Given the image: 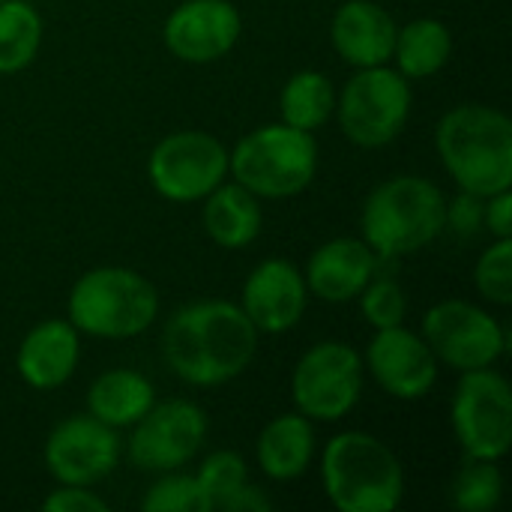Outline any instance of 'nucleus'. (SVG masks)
<instances>
[{"mask_svg":"<svg viewBox=\"0 0 512 512\" xmlns=\"http://www.w3.org/2000/svg\"><path fill=\"white\" fill-rule=\"evenodd\" d=\"M81 363V333L60 318H48L27 330L15 351L21 381L39 393L63 387Z\"/></svg>","mask_w":512,"mask_h":512,"instance_id":"obj_19","label":"nucleus"},{"mask_svg":"<svg viewBox=\"0 0 512 512\" xmlns=\"http://www.w3.org/2000/svg\"><path fill=\"white\" fill-rule=\"evenodd\" d=\"M483 231H489L495 240L512 237V189L495 192V195L486 198Z\"/></svg>","mask_w":512,"mask_h":512,"instance_id":"obj_33","label":"nucleus"},{"mask_svg":"<svg viewBox=\"0 0 512 512\" xmlns=\"http://www.w3.org/2000/svg\"><path fill=\"white\" fill-rule=\"evenodd\" d=\"M156 405V387L135 369H108L87 387V414L111 429H132Z\"/></svg>","mask_w":512,"mask_h":512,"instance_id":"obj_22","label":"nucleus"},{"mask_svg":"<svg viewBox=\"0 0 512 512\" xmlns=\"http://www.w3.org/2000/svg\"><path fill=\"white\" fill-rule=\"evenodd\" d=\"M240 33L243 18L231 0H183L168 12L162 42L177 60L204 66L231 54Z\"/></svg>","mask_w":512,"mask_h":512,"instance_id":"obj_15","label":"nucleus"},{"mask_svg":"<svg viewBox=\"0 0 512 512\" xmlns=\"http://www.w3.org/2000/svg\"><path fill=\"white\" fill-rule=\"evenodd\" d=\"M444 213L447 195L435 180L399 174L366 195L360 213L363 240L381 261L405 258L441 237Z\"/></svg>","mask_w":512,"mask_h":512,"instance_id":"obj_3","label":"nucleus"},{"mask_svg":"<svg viewBox=\"0 0 512 512\" xmlns=\"http://www.w3.org/2000/svg\"><path fill=\"white\" fill-rule=\"evenodd\" d=\"M258 354V330L228 300L177 309L162 330L165 366L189 387H219L240 378Z\"/></svg>","mask_w":512,"mask_h":512,"instance_id":"obj_1","label":"nucleus"},{"mask_svg":"<svg viewBox=\"0 0 512 512\" xmlns=\"http://www.w3.org/2000/svg\"><path fill=\"white\" fill-rule=\"evenodd\" d=\"M198 486H201V495L207 501V512H222L225 501L249 483V471H246V462L240 453L234 450H216L210 453L198 474H195Z\"/></svg>","mask_w":512,"mask_h":512,"instance_id":"obj_27","label":"nucleus"},{"mask_svg":"<svg viewBox=\"0 0 512 512\" xmlns=\"http://www.w3.org/2000/svg\"><path fill=\"white\" fill-rule=\"evenodd\" d=\"M474 285L483 300L495 306L512 303V237L495 240L474 267Z\"/></svg>","mask_w":512,"mask_h":512,"instance_id":"obj_30","label":"nucleus"},{"mask_svg":"<svg viewBox=\"0 0 512 512\" xmlns=\"http://www.w3.org/2000/svg\"><path fill=\"white\" fill-rule=\"evenodd\" d=\"M45 512H108V501L90 486H60L42 501Z\"/></svg>","mask_w":512,"mask_h":512,"instance_id":"obj_32","label":"nucleus"},{"mask_svg":"<svg viewBox=\"0 0 512 512\" xmlns=\"http://www.w3.org/2000/svg\"><path fill=\"white\" fill-rule=\"evenodd\" d=\"M453 57V33L438 18H417L399 27L393 60L408 81H423L438 75Z\"/></svg>","mask_w":512,"mask_h":512,"instance_id":"obj_23","label":"nucleus"},{"mask_svg":"<svg viewBox=\"0 0 512 512\" xmlns=\"http://www.w3.org/2000/svg\"><path fill=\"white\" fill-rule=\"evenodd\" d=\"M483 213H486V198L459 189L453 198H447L444 231H453L456 237H477L483 231Z\"/></svg>","mask_w":512,"mask_h":512,"instance_id":"obj_31","label":"nucleus"},{"mask_svg":"<svg viewBox=\"0 0 512 512\" xmlns=\"http://www.w3.org/2000/svg\"><path fill=\"white\" fill-rule=\"evenodd\" d=\"M150 186L174 204L204 201L228 180V147L201 129H180L165 135L147 159Z\"/></svg>","mask_w":512,"mask_h":512,"instance_id":"obj_10","label":"nucleus"},{"mask_svg":"<svg viewBox=\"0 0 512 512\" xmlns=\"http://www.w3.org/2000/svg\"><path fill=\"white\" fill-rule=\"evenodd\" d=\"M435 150L453 183L474 195L512 189V120L492 105L450 108L435 129Z\"/></svg>","mask_w":512,"mask_h":512,"instance_id":"obj_2","label":"nucleus"},{"mask_svg":"<svg viewBox=\"0 0 512 512\" xmlns=\"http://www.w3.org/2000/svg\"><path fill=\"white\" fill-rule=\"evenodd\" d=\"M381 258L363 237H336L321 243L303 270L309 294L324 303H351L378 273Z\"/></svg>","mask_w":512,"mask_h":512,"instance_id":"obj_17","label":"nucleus"},{"mask_svg":"<svg viewBox=\"0 0 512 512\" xmlns=\"http://www.w3.org/2000/svg\"><path fill=\"white\" fill-rule=\"evenodd\" d=\"M396 33V18L375 0H345L330 21V42L354 69L393 63Z\"/></svg>","mask_w":512,"mask_h":512,"instance_id":"obj_18","label":"nucleus"},{"mask_svg":"<svg viewBox=\"0 0 512 512\" xmlns=\"http://www.w3.org/2000/svg\"><path fill=\"white\" fill-rule=\"evenodd\" d=\"M504 495V477L498 462L489 459H468L453 477L450 501L459 512H492L501 504Z\"/></svg>","mask_w":512,"mask_h":512,"instance_id":"obj_26","label":"nucleus"},{"mask_svg":"<svg viewBox=\"0 0 512 512\" xmlns=\"http://www.w3.org/2000/svg\"><path fill=\"white\" fill-rule=\"evenodd\" d=\"M144 512H207V501L195 474L168 471L141 498Z\"/></svg>","mask_w":512,"mask_h":512,"instance_id":"obj_29","label":"nucleus"},{"mask_svg":"<svg viewBox=\"0 0 512 512\" xmlns=\"http://www.w3.org/2000/svg\"><path fill=\"white\" fill-rule=\"evenodd\" d=\"M123 453L117 429L90 414L60 420L45 438V471L57 486H96L114 474Z\"/></svg>","mask_w":512,"mask_h":512,"instance_id":"obj_13","label":"nucleus"},{"mask_svg":"<svg viewBox=\"0 0 512 512\" xmlns=\"http://www.w3.org/2000/svg\"><path fill=\"white\" fill-rule=\"evenodd\" d=\"M363 366L369 369L375 384L399 402H417L429 396L432 387L438 384V369H441L426 339L408 330L405 324L375 330Z\"/></svg>","mask_w":512,"mask_h":512,"instance_id":"obj_14","label":"nucleus"},{"mask_svg":"<svg viewBox=\"0 0 512 512\" xmlns=\"http://www.w3.org/2000/svg\"><path fill=\"white\" fill-rule=\"evenodd\" d=\"M450 402V423L459 450L468 459L501 462L512 447V387L510 381L486 369L459 372Z\"/></svg>","mask_w":512,"mask_h":512,"instance_id":"obj_9","label":"nucleus"},{"mask_svg":"<svg viewBox=\"0 0 512 512\" xmlns=\"http://www.w3.org/2000/svg\"><path fill=\"white\" fill-rule=\"evenodd\" d=\"M207 438V414L189 399L156 402L129 435V459L138 471L168 474L189 465Z\"/></svg>","mask_w":512,"mask_h":512,"instance_id":"obj_12","label":"nucleus"},{"mask_svg":"<svg viewBox=\"0 0 512 512\" xmlns=\"http://www.w3.org/2000/svg\"><path fill=\"white\" fill-rule=\"evenodd\" d=\"M414 90L411 81L390 63L357 69L342 93H336V117L342 135L366 150L396 141L411 117Z\"/></svg>","mask_w":512,"mask_h":512,"instance_id":"obj_7","label":"nucleus"},{"mask_svg":"<svg viewBox=\"0 0 512 512\" xmlns=\"http://www.w3.org/2000/svg\"><path fill=\"white\" fill-rule=\"evenodd\" d=\"M321 483L339 512H393L405 498V468L390 444L351 429L324 444Z\"/></svg>","mask_w":512,"mask_h":512,"instance_id":"obj_4","label":"nucleus"},{"mask_svg":"<svg viewBox=\"0 0 512 512\" xmlns=\"http://www.w3.org/2000/svg\"><path fill=\"white\" fill-rule=\"evenodd\" d=\"M360 300V312L366 318L369 327L384 330V327H399L405 324L408 315V294L405 288L393 279V276H381L375 273L369 279V285L357 294Z\"/></svg>","mask_w":512,"mask_h":512,"instance_id":"obj_28","label":"nucleus"},{"mask_svg":"<svg viewBox=\"0 0 512 512\" xmlns=\"http://www.w3.org/2000/svg\"><path fill=\"white\" fill-rule=\"evenodd\" d=\"M270 507H273V501L264 495V489L246 483V486H240V489L225 501L222 512H267Z\"/></svg>","mask_w":512,"mask_h":512,"instance_id":"obj_34","label":"nucleus"},{"mask_svg":"<svg viewBox=\"0 0 512 512\" xmlns=\"http://www.w3.org/2000/svg\"><path fill=\"white\" fill-rule=\"evenodd\" d=\"M201 222L207 237L219 249H246L249 243L258 240L264 213H261V198H255L249 189H243L237 180L219 183L207 198L201 210Z\"/></svg>","mask_w":512,"mask_h":512,"instance_id":"obj_21","label":"nucleus"},{"mask_svg":"<svg viewBox=\"0 0 512 512\" xmlns=\"http://www.w3.org/2000/svg\"><path fill=\"white\" fill-rule=\"evenodd\" d=\"M279 111L282 123L303 132H318L336 111V87L324 72L300 69L285 81L279 93Z\"/></svg>","mask_w":512,"mask_h":512,"instance_id":"obj_24","label":"nucleus"},{"mask_svg":"<svg viewBox=\"0 0 512 512\" xmlns=\"http://www.w3.org/2000/svg\"><path fill=\"white\" fill-rule=\"evenodd\" d=\"M315 450H318L315 426L300 411L273 417L255 441L258 468L273 483H288L303 477L315 459Z\"/></svg>","mask_w":512,"mask_h":512,"instance_id":"obj_20","label":"nucleus"},{"mask_svg":"<svg viewBox=\"0 0 512 512\" xmlns=\"http://www.w3.org/2000/svg\"><path fill=\"white\" fill-rule=\"evenodd\" d=\"M159 315L156 285L129 267H93L69 291L66 321L96 339H132Z\"/></svg>","mask_w":512,"mask_h":512,"instance_id":"obj_5","label":"nucleus"},{"mask_svg":"<svg viewBox=\"0 0 512 512\" xmlns=\"http://www.w3.org/2000/svg\"><path fill=\"white\" fill-rule=\"evenodd\" d=\"M420 336L438 357V363L471 372L495 366L507 351L504 324L483 306L468 300H441L423 315Z\"/></svg>","mask_w":512,"mask_h":512,"instance_id":"obj_11","label":"nucleus"},{"mask_svg":"<svg viewBox=\"0 0 512 512\" xmlns=\"http://www.w3.org/2000/svg\"><path fill=\"white\" fill-rule=\"evenodd\" d=\"M309 303V288L303 270L285 258L261 261L243 282L240 309L255 324L258 333H288L300 324Z\"/></svg>","mask_w":512,"mask_h":512,"instance_id":"obj_16","label":"nucleus"},{"mask_svg":"<svg viewBox=\"0 0 512 512\" xmlns=\"http://www.w3.org/2000/svg\"><path fill=\"white\" fill-rule=\"evenodd\" d=\"M366 384L363 354L339 339L312 345L291 372V399L312 423H339L348 417Z\"/></svg>","mask_w":512,"mask_h":512,"instance_id":"obj_8","label":"nucleus"},{"mask_svg":"<svg viewBox=\"0 0 512 512\" xmlns=\"http://www.w3.org/2000/svg\"><path fill=\"white\" fill-rule=\"evenodd\" d=\"M42 45V18L27 0H0V75L27 69Z\"/></svg>","mask_w":512,"mask_h":512,"instance_id":"obj_25","label":"nucleus"},{"mask_svg":"<svg viewBox=\"0 0 512 512\" xmlns=\"http://www.w3.org/2000/svg\"><path fill=\"white\" fill-rule=\"evenodd\" d=\"M318 174L315 132L288 123H267L243 135L228 150V177L264 201L300 195Z\"/></svg>","mask_w":512,"mask_h":512,"instance_id":"obj_6","label":"nucleus"}]
</instances>
